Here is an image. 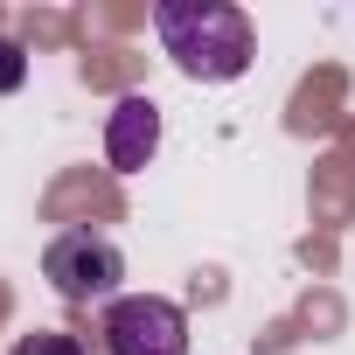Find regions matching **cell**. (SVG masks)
<instances>
[{"instance_id":"obj_4","label":"cell","mask_w":355,"mask_h":355,"mask_svg":"<svg viewBox=\"0 0 355 355\" xmlns=\"http://www.w3.org/2000/svg\"><path fill=\"white\" fill-rule=\"evenodd\" d=\"M153 153H160V105L146 91H132L105 119V160H112V174H139Z\"/></svg>"},{"instance_id":"obj_2","label":"cell","mask_w":355,"mask_h":355,"mask_svg":"<svg viewBox=\"0 0 355 355\" xmlns=\"http://www.w3.org/2000/svg\"><path fill=\"white\" fill-rule=\"evenodd\" d=\"M42 279L63 293V300H77V306H91V300H119V279H125V251L105 237V230H63V237H49V251H42Z\"/></svg>"},{"instance_id":"obj_5","label":"cell","mask_w":355,"mask_h":355,"mask_svg":"<svg viewBox=\"0 0 355 355\" xmlns=\"http://www.w3.org/2000/svg\"><path fill=\"white\" fill-rule=\"evenodd\" d=\"M8 355H84V341L63 334V327H35V334H21Z\"/></svg>"},{"instance_id":"obj_3","label":"cell","mask_w":355,"mask_h":355,"mask_svg":"<svg viewBox=\"0 0 355 355\" xmlns=\"http://www.w3.org/2000/svg\"><path fill=\"white\" fill-rule=\"evenodd\" d=\"M98 334H105V355H189V313L160 293H119Z\"/></svg>"},{"instance_id":"obj_1","label":"cell","mask_w":355,"mask_h":355,"mask_svg":"<svg viewBox=\"0 0 355 355\" xmlns=\"http://www.w3.org/2000/svg\"><path fill=\"white\" fill-rule=\"evenodd\" d=\"M153 35L174 56V70L196 84H237L258 56L251 15L230 0H160L153 8Z\"/></svg>"},{"instance_id":"obj_6","label":"cell","mask_w":355,"mask_h":355,"mask_svg":"<svg viewBox=\"0 0 355 355\" xmlns=\"http://www.w3.org/2000/svg\"><path fill=\"white\" fill-rule=\"evenodd\" d=\"M21 84H28V49L0 35V98H8V91H21Z\"/></svg>"}]
</instances>
